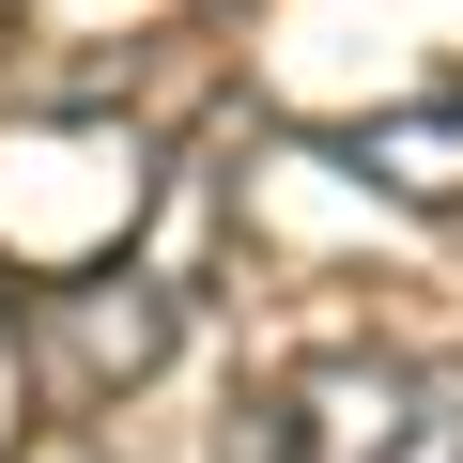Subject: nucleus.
Masks as SVG:
<instances>
[{"instance_id": "nucleus-2", "label": "nucleus", "mask_w": 463, "mask_h": 463, "mask_svg": "<svg viewBox=\"0 0 463 463\" xmlns=\"http://www.w3.org/2000/svg\"><path fill=\"white\" fill-rule=\"evenodd\" d=\"M185 340V294L170 279H78V294H47V371L93 402V386H139L155 355Z\"/></svg>"}, {"instance_id": "nucleus-3", "label": "nucleus", "mask_w": 463, "mask_h": 463, "mask_svg": "<svg viewBox=\"0 0 463 463\" xmlns=\"http://www.w3.org/2000/svg\"><path fill=\"white\" fill-rule=\"evenodd\" d=\"M325 155H355L371 185H402V201H463V78L432 93V109H386V124H340Z\"/></svg>"}, {"instance_id": "nucleus-1", "label": "nucleus", "mask_w": 463, "mask_h": 463, "mask_svg": "<svg viewBox=\"0 0 463 463\" xmlns=\"http://www.w3.org/2000/svg\"><path fill=\"white\" fill-rule=\"evenodd\" d=\"M248 463H463V371L340 340V355H309V371L263 386Z\"/></svg>"}]
</instances>
